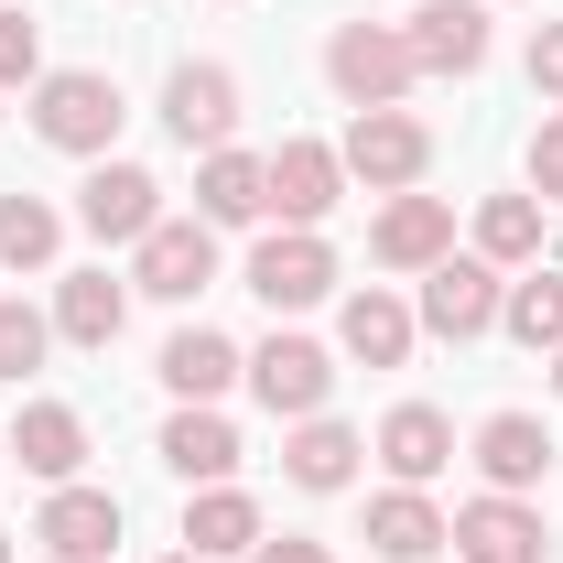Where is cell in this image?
<instances>
[{
  "label": "cell",
  "mask_w": 563,
  "mask_h": 563,
  "mask_svg": "<svg viewBox=\"0 0 563 563\" xmlns=\"http://www.w3.org/2000/svg\"><path fill=\"white\" fill-rule=\"evenodd\" d=\"M368 553L379 563H444L455 553V520H444L422 488H379L368 498Z\"/></svg>",
  "instance_id": "obj_14"
},
{
  "label": "cell",
  "mask_w": 563,
  "mask_h": 563,
  "mask_svg": "<svg viewBox=\"0 0 563 563\" xmlns=\"http://www.w3.org/2000/svg\"><path fill=\"white\" fill-rule=\"evenodd\" d=\"M250 563H336V553H325L314 531H282V542H272V531H261V553H250Z\"/></svg>",
  "instance_id": "obj_33"
},
{
  "label": "cell",
  "mask_w": 563,
  "mask_h": 563,
  "mask_svg": "<svg viewBox=\"0 0 563 563\" xmlns=\"http://www.w3.org/2000/svg\"><path fill=\"white\" fill-rule=\"evenodd\" d=\"M0 563H11V531H0Z\"/></svg>",
  "instance_id": "obj_35"
},
{
  "label": "cell",
  "mask_w": 563,
  "mask_h": 563,
  "mask_svg": "<svg viewBox=\"0 0 563 563\" xmlns=\"http://www.w3.org/2000/svg\"><path fill=\"white\" fill-rule=\"evenodd\" d=\"M357 455H368V444H357L336 412H314V422H292V433H282V477H292V488H314V498H336V488H347V477H357Z\"/></svg>",
  "instance_id": "obj_21"
},
{
  "label": "cell",
  "mask_w": 563,
  "mask_h": 563,
  "mask_svg": "<svg viewBox=\"0 0 563 563\" xmlns=\"http://www.w3.org/2000/svg\"><path fill=\"white\" fill-rule=\"evenodd\" d=\"M444 250H455V207H444V196H390V207L368 217V261H379V272L422 282Z\"/></svg>",
  "instance_id": "obj_10"
},
{
  "label": "cell",
  "mask_w": 563,
  "mask_h": 563,
  "mask_svg": "<svg viewBox=\"0 0 563 563\" xmlns=\"http://www.w3.org/2000/svg\"><path fill=\"white\" fill-rule=\"evenodd\" d=\"M11 466L44 477V488H76V466H87V422H76L66 401H22V422H11Z\"/></svg>",
  "instance_id": "obj_16"
},
{
  "label": "cell",
  "mask_w": 563,
  "mask_h": 563,
  "mask_svg": "<svg viewBox=\"0 0 563 563\" xmlns=\"http://www.w3.org/2000/svg\"><path fill=\"white\" fill-rule=\"evenodd\" d=\"M336 163H347V185H368V196H412L422 174H433V131H422L412 109H357L347 141H336Z\"/></svg>",
  "instance_id": "obj_3"
},
{
  "label": "cell",
  "mask_w": 563,
  "mask_h": 563,
  "mask_svg": "<svg viewBox=\"0 0 563 563\" xmlns=\"http://www.w3.org/2000/svg\"><path fill=\"white\" fill-rule=\"evenodd\" d=\"M55 250H66V217L22 185H0V272H44Z\"/></svg>",
  "instance_id": "obj_26"
},
{
  "label": "cell",
  "mask_w": 563,
  "mask_h": 563,
  "mask_svg": "<svg viewBox=\"0 0 563 563\" xmlns=\"http://www.w3.org/2000/svg\"><path fill=\"white\" fill-rule=\"evenodd\" d=\"M163 131L185 141V152H228V131H239V76L228 66H174L163 76Z\"/></svg>",
  "instance_id": "obj_12"
},
{
  "label": "cell",
  "mask_w": 563,
  "mask_h": 563,
  "mask_svg": "<svg viewBox=\"0 0 563 563\" xmlns=\"http://www.w3.org/2000/svg\"><path fill=\"white\" fill-rule=\"evenodd\" d=\"M196 217L207 228H250V217H272V174H261V152H207V174H196Z\"/></svg>",
  "instance_id": "obj_22"
},
{
  "label": "cell",
  "mask_w": 563,
  "mask_h": 563,
  "mask_svg": "<svg viewBox=\"0 0 563 563\" xmlns=\"http://www.w3.org/2000/svg\"><path fill=\"white\" fill-rule=\"evenodd\" d=\"M477 261H498V272L542 261V196H488L477 207Z\"/></svg>",
  "instance_id": "obj_27"
},
{
  "label": "cell",
  "mask_w": 563,
  "mask_h": 563,
  "mask_svg": "<svg viewBox=\"0 0 563 563\" xmlns=\"http://www.w3.org/2000/svg\"><path fill=\"white\" fill-rule=\"evenodd\" d=\"M185 553H196V563L261 553V498H250V488H196V498H185Z\"/></svg>",
  "instance_id": "obj_23"
},
{
  "label": "cell",
  "mask_w": 563,
  "mask_h": 563,
  "mask_svg": "<svg viewBox=\"0 0 563 563\" xmlns=\"http://www.w3.org/2000/svg\"><path fill=\"white\" fill-rule=\"evenodd\" d=\"M542 466H553V433H542L531 412H488V422H477V477H488V488L531 498Z\"/></svg>",
  "instance_id": "obj_20"
},
{
  "label": "cell",
  "mask_w": 563,
  "mask_h": 563,
  "mask_svg": "<svg viewBox=\"0 0 563 563\" xmlns=\"http://www.w3.org/2000/svg\"><path fill=\"white\" fill-rule=\"evenodd\" d=\"M207 282H217V228L207 217H163L131 261V292H163V303H196Z\"/></svg>",
  "instance_id": "obj_6"
},
{
  "label": "cell",
  "mask_w": 563,
  "mask_h": 563,
  "mask_svg": "<svg viewBox=\"0 0 563 563\" xmlns=\"http://www.w3.org/2000/svg\"><path fill=\"white\" fill-rule=\"evenodd\" d=\"M33 542H44L55 563H98L109 542H120V498L109 488H55L44 520H33Z\"/></svg>",
  "instance_id": "obj_17"
},
{
  "label": "cell",
  "mask_w": 563,
  "mask_h": 563,
  "mask_svg": "<svg viewBox=\"0 0 563 563\" xmlns=\"http://www.w3.org/2000/svg\"><path fill=\"white\" fill-rule=\"evenodd\" d=\"M542 553H553V531H542V509H531V498L488 488V498H466V509H455V563H542Z\"/></svg>",
  "instance_id": "obj_7"
},
{
  "label": "cell",
  "mask_w": 563,
  "mask_h": 563,
  "mask_svg": "<svg viewBox=\"0 0 563 563\" xmlns=\"http://www.w3.org/2000/svg\"><path fill=\"white\" fill-rule=\"evenodd\" d=\"M379 466H390L401 488H433V477L455 466V422L433 412V401H401V412L379 422Z\"/></svg>",
  "instance_id": "obj_19"
},
{
  "label": "cell",
  "mask_w": 563,
  "mask_h": 563,
  "mask_svg": "<svg viewBox=\"0 0 563 563\" xmlns=\"http://www.w3.org/2000/svg\"><path fill=\"white\" fill-rule=\"evenodd\" d=\"M498 325H509V336H520L531 357H553V347H563V272L509 282V292H498Z\"/></svg>",
  "instance_id": "obj_28"
},
{
  "label": "cell",
  "mask_w": 563,
  "mask_h": 563,
  "mask_svg": "<svg viewBox=\"0 0 563 563\" xmlns=\"http://www.w3.org/2000/svg\"><path fill=\"white\" fill-rule=\"evenodd\" d=\"M163 563H196V553H163Z\"/></svg>",
  "instance_id": "obj_36"
},
{
  "label": "cell",
  "mask_w": 563,
  "mask_h": 563,
  "mask_svg": "<svg viewBox=\"0 0 563 563\" xmlns=\"http://www.w3.org/2000/svg\"><path fill=\"white\" fill-rule=\"evenodd\" d=\"M76 228H87V239H152V228H163V185H152V174H141V163H98V174H87V185H76Z\"/></svg>",
  "instance_id": "obj_11"
},
{
  "label": "cell",
  "mask_w": 563,
  "mask_h": 563,
  "mask_svg": "<svg viewBox=\"0 0 563 563\" xmlns=\"http://www.w3.org/2000/svg\"><path fill=\"white\" fill-rule=\"evenodd\" d=\"M531 87L563 109V22H542V33H531Z\"/></svg>",
  "instance_id": "obj_32"
},
{
  "label": "cell",
  "mask_w": 563,
  "mask_h": 563,
  "mask_svg": "<svg viewBox=\"0 0 563 563\" xmlns=\"http://www.w3.org/2000/svg\"><path fill=\"white\" fill-rule=\"evenodd\" d=\"M412 44H401V22H336V44H325V87L347 98V109H401L412 98Z\"/></svg>",
  "instance_id": "obj_1"
},
{
  "label": "cell",
  "mask_w": 563,
  "mask_h": 563,
  "mask_svg": "<svg viewBox=\"0 0 563 563\" xmlns=\"http://www.w3.org/2000/svg\"><path fill=\"white\" fill-rule=\"evenodd\" d=\"M401 44H412L422 76H477L488 66V0H422L401 22Z\"/></svg>",
  "instance_id": "obj_13"
},
{
  "label": "cell",
  "mask_w": 563,
  "mask_h": 563,
  "mask_svg": "<svg viewBox=\"0 0 563 563\" xmlns=\"http://www.w3.org/2000/svg\"><path fill=\"white\" fill-rule=\"evenodd\" d=\"M498 292H509V282H498V261H455V250H444V261L422 272L412 325H422V336H444V347H477V336L498 325Z\"/></svg>",
  "instance_id": "obj_4"
},
{
  "label": "cell",
  "mask_w": 563,
  "mask_h": 563,
  "mask_svg": "<svg viewBox=\"0 0 563 563\" xmlns=\"http://www.w3.org/2000/svg\"><path fill=\"white\" fill-rule=\"evenodd\" d=\"M131 325V282H109V272H66L55 282V336L66 347H109Z\"/></svg>",
  "instance_id": "obj_24"
},
{
  "label": "cell",
  "mask_w": 563,
  "mask_h": 563,
  "mask_svg": "<svg viewBox=\"0 0 563 563\" xmlns=\"http://www.w3.org/2000/svg\"><path fill=\"white\" fill-rule=\"evenodd\" d=\"M228 379H250V357L228 347L217 325H185V336H163V390H174V401H217Z\"/></svg>",
  "instance_id": "obj_25"
},
{
  "label": "cell",
  "mask_w": 563,
  "mask_h": 563,
  "mask_svg": "<svg viewBox=\"0 0 563 563\" xmlns=\"http://www.w3.org/2000/svg\"><path fill=\"white\" fill-rule=\"evenodd\" d=\"M44 347H55V314H33L22 292H0V379L44 368Z\"/></svg>",
  "instance_id": "obj_29"
},
{
  "label": "cell",
  "mask_w": 563,
  "mask_h": 563,
  "mask_svg": "<svg viewBox=\"0 0 563 563\" xmlns=\"http://www.w3.org/2000/svg\"><path fill=\"white\" fill-rule=\"evenodd\" d=\"M531 196H542V207H563V109L531 131Z\"/></svg>",
  "instance_id": "obj_31"
},
{
  "label": "cell",
  "mask_w": 563,
  "mask_h": 563,
  "mask_svg": "<svg viewBox=\"0 0 563 563\" xmlns=\"http://www.w3.org/2000/svg\"><path fill=\"white\" fill-rule=\"evenodd\" d=\"M250 292H261L272 314H303V303L336 292V250H325L314 228H272V239L250 250Z\"/></svg>",
  "instance_id": "obj_5"
},
{
  "label": "cell",
  "mask_w": 563,
  "mask_h": 563,
  "mask_svg": "<svg viewBox=\"0 0 563 563\" xmlns=\"http://www.w3.org/2000/svg\"><path fill=\"white\" fill-rule=\"evenodd\" d=\"M163 466H174L185 488H228V477H239V422L217 412V401H185V412L163 422Z\"/></svg>",
  "instance_id": "obj_15"
},
{
  "label": "cell",
  "mask_w": 563,
  "mask_h": 563,
  "mask_svg": "<svg viewBox=\"0 0 563 563\" xmlns=\"http://www.w3.org/2000/svg\"><path fill=\"white\" fill-rule=\"evenodd\" d=\"M250 390H261V412L314 422L325 390H336V357L314 347V336H272V347H250Z\"/></svg>",
  "instance_id": "obj_8"
},
{
  "label": "cell",
  "mask_w": 563,
  "mask_h": 563,
  "mask_svg": "<svg viewBox=\"0 0 563 563\" xmlns=\"http://www.w3.org/2000/svg\"><path fill=\"white\" fill-rule=\"evenodd\" d=\"M412 303H401V292H379V282H368V292H347V314H336V347L357 357V368H401V357H412Z\"/></svg>",
  "instance_id": "obj_18"
},
{
  "label": "cell",
  "mask_w": 563,
  "mask_h": 563,
  "mask_svg": "<svg viewBox=\"0 0 563 563\" xmlns=\"http://www.w3.org/2000/svg\"><path fill=\"white\" fill-rule=\"evenodd\" d=\"M553 390H563V347H553Z\"/></svg>",
  "instance_id": "obj_34"
},
{
  "label": "cell",
  "mask_w": 563,
  "mask_h": 563,
  "mask_svg": "<svg viewBox=\"0 0 563 563\" xmlns=\"http://www.w3.org/2000/svg\"><path fill=\"white\" fill-rule=\"evenodd\" d=\"M33 131L55 141V152H76V163H109V141H120V87L98 66H55L33 87Z\"/></svg>",
  "instance_id": "obj_2"
},
{
  "label": "cell",
  "mask_w": 563,
  "mask_h": 563,
  "mask_svg": "<svg viewBox=\"0 0 563 563\" xmlns=\"http://www.w3.org/2000/svg\"><path fill=\"white\" fill-rule=\"evenodd\" d=\"M0 87H44V33H33L22 0L0 11Z\"/></svg>",
  "instance_id": "obj_30"
},
{
  "label": "cell",
  "mask_w": 563,
  "mask_h": 563,
  "mask_svg": "<svg viewBox=\"0 0 563 563\" xmlns=\"http://www.w3.org/2000/svg\"><path fill=\"white\" fill-rule=\"evenodd\" d=\"M261 174H272V217L282 228H325V207L347 196L336 141H282V152H261Z\"/></svg>",
  "instance_id": "obj_9"
}]
</instances>
